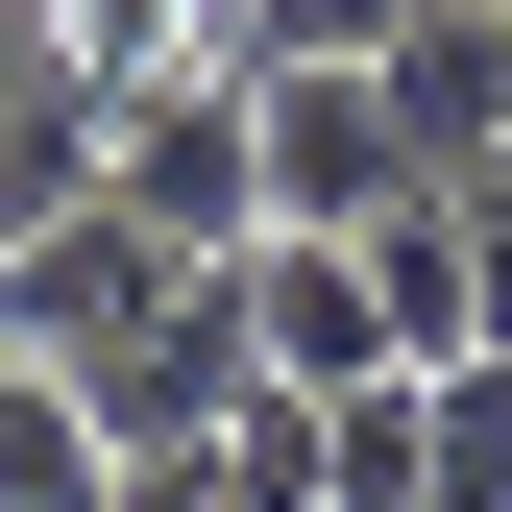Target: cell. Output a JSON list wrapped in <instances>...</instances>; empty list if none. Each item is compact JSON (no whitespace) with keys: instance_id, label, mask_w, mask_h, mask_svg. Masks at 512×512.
I'll use <instances>...</instances> for the list:
<instances>
[{"instance_id":"1","label":"cell","mask_w":512,"mask_h":512,"mask_svg":"<svg viewBox=\"0 0 512 512\" xmlns=\"http://www.w3.org/2000/svg\"><path fill=\"white\" fill-rule=\"evenodd\" d=\"M269 391V317H244V244H196V269H171L147 317H122V342L74 366V415L122 439V464H196V439Z\"/></svg>"},{"instance_id":"2","label":"cell","mask_w":512,"mask_h":512,"mask_svg":"<svg viewBox=\"0 0 512 512\" xmlns=\"http://www.w3.org/2000/svg\"><path fill=\"white\" fill-rule=\"evenodd\" d=\"M98 196H147L171 244H269V74H244V49H171V74H122Z\"/></svg>"},{"instance_id":"3","label":"cell","mask_w":512,"mask_h":512,"mask_svg":"<svg viewBox=\"0 0 512 512\" xmlns=\"http://www.w3.org/2000/svg\"><path fill=\"white\" fill-rule=\"evenodd\" d=\"M171 269H196V244H171L147 196H49V220H0V342H25V366H98Z\"/></svg>"},{"instance_id":"4","label":"cell","mask_w":512,"mask_h":512,"mask_svg":"<svg viewBox=\"0 0 512 512\" xmlns=\"http://www.w3.org/2000/svg\"><path fill=\"white\" fill-rule=\"evenodd\" d=\"M244 317H269V366H293V391H366V366H415V342H391V269H366L342 220H269V244H244Z\"/></svg>"},{"instance_id":"5","label":"cell","mask_w":512,"mask_h":512,"mask_svg":"<svg viewBox=\"0 0 512 512\" xmlns=\"http://www.w3.org/2000/svg\"><path fill=\"white\" fill-rule=\"evenodd\" d=\"M366 74H391V147L439 171V196H464V171L512 147V0H415V25L366 49Z\"/></svg>"},{"instance_id":"6","label":"cell","mask_w":512,"mask_h":512,"mask_svg":"<svg viewBox=\"0 0 512 512\" xmlns=\"http://www.w3.org/2000/svg\"><path fill=\"white\" fill-rule=\"evenodd\" d=\"M98 147H122V74H74V49H0V220H49V196H98Z\"/></svg>"},{"instance_id":"7","label":"cell","mask_w":512,"mask_h":512,"mask_svg":"<svg viewBox=\"0 0 512 512\" xmlns=\"http://www.w3.org/2000/svg\"><path fill=\"white\" fill-rule=\"evenodd\" d=\"M0 512H122V439L74 415V366L0 342Z\"/></svg>"},{"instance_id":"8","label":"cell","mask_w":512,"mask_h":512,"mask_svg":"<svg viewBox=\"0 0 512 512\" xmlns=\"http://www.w3.org/2000/svg\"><path fill=\"white\" fill-rule=\"evenodd\" d=\"M415 464H439V391H415V366L317 391V512H415Z\"/></svg>"},{"instance_id":"9","label":"cell","mask_w":512,"mask_h":512,"mask_svg":"<svg viewBox=\"0 0 512 512\" xmlns=\"http://www.w3.org/2000/svg\"><path fill=\"white\" fill-rule=\"evenodd\" d=\"M74 74H171V49H220V0H25Z\"/></svg>"},{"instance_id":"10","label":"cell","mask_w":512,"mask_h":512,"mask_svg":"<svg viewBox=\"0 0 512 512\" xmlns=\"http://www.w3.org/2000/svg\"><path fill=\"white\" fill-rule=\"evenodd\" d=\"M415 0H220V49H391Z\"/></svg>"},{"instance_id":"11","label":"cell","mask_w":512,"mask_h":512,"mask_svg":"<svg viewBox=\"0 0 512 512\" xmlns=\"http://www.w3.org/2000/svg\"><path fill=\"white\" fill-rule=\"evenodd\" d=\"M464 317H488V342H512V147L464 171Z\"/></svg>"},{"instance_id":"12","label":"cell","mask_w":512,"mask_h":512,"mask_svg":"<svg viewBox=\"0 0 512 512\" xmlns=\"http://www.w3.org/2000/svg\"><path fill=\"white\" fill-rule=\"evenodd\" d=\"M122 512H244V464L196 439V464H122Z\"/></svg>"}]
</instances>
